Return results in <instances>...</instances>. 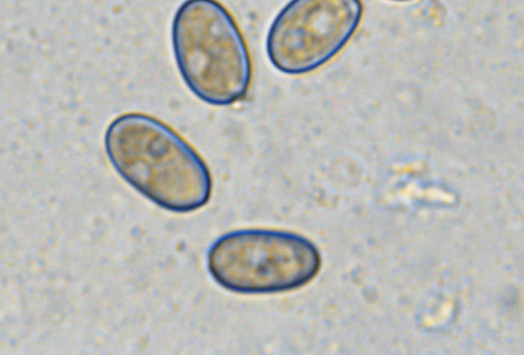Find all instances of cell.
<instances>
[{
    "label": "cell",
    "mask_w": 524,
    "mask_h": 355,
    "mask_svg": "<svg viewBox=\"0 0 524 355\" xmlns=\"http://www.w3.org/2000/svg\"><path fill=\"white\" fill-rule=\"evenodd\" d=\"M393 1H407V0H393Z\"/></svg>",
    "instance_id": "5"
},
{
    "label": "cell",
    "mask_w": 524,
    "mask_h": 355,
    "mask_svg": "<svg viewBox=\"0 0 524 355\" xmlns=\"http://www.w3.org/2000/svg\"><path fill=\"white\" fill-rule=\"evenodd\" d=\"M174 58L185 84L209 105L228 106L246 96L252 62L245 38L218 0H185L171 26Z\"/></svg>",
    "instance_id": "2"
},
{
    "label": "cell",
    "mask_w": 524,
    "mask_h": 355,
    "mask_svg": "<svg viewBox=\"0 0 524 355\" xmlns=\"http://www.w3.org/2000/svg\"><path fill=\"white\" fill-rule=\"evenodd\" d=\"M317 248L296 234L247 228L226 233L210 245L207 268L221 287L240 294L290 291L319 272Z\"/></svg>",
    "instance_id": "3"
},
{
    "label": "cell",
    "mask_w": 524,
    "mask_h": 355,
    "mask_svg": "<svg viewBox=\"0 0 524 355\" xmlns=\"http://www.w3.org/2000/svg\"><path fill=\"white\" fill-rule=\"evenodd\" d=\"M362 16L361 0H289L269 27L268 59L283 73L313 71L343 50Z\"/></svg>",
    "instance_id": "4"
},
{
    "label": "cell",
    "mask_w": 524,
    "mask_h": 355,
    "mask_svg": "<svg viewBox=\"0 0 524 355\" xmlns=\"http://www.w3.org/2000/svg\"><path fill=\"white\" fill-rule=\"evenodd\" d=\"M104 145L119 176L159 207L185 214L210 200L212 178L208 165L164 122L143 113L121 114L108 125Z\"/></svg>",
    "instance_id": "1"
}]
</instances>
